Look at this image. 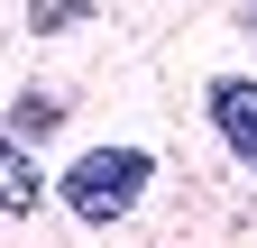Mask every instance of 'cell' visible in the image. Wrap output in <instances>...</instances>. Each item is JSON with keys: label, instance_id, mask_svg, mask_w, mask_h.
<instances>
[{"label": "cell", "instance_id": "cell-1", "mask_svg": "<svg viewBox=\"0 0 257 248\" xmlns=\"http://www.w3.org/2000/svg\"><path fill=\"white\" fill-rule=\"evenodd\" d=\"M156 184V157L147 147H83L74 166H64V211H74V221H92V230H110V221H128V211H138V193Z\"/></svg>", "mask_w": 257, "mask_h": 248}, {"label": "cell", "instance_id": "cell-4", "mask_svg": "<svg viewBox=\"0 0 257 248\" xmlns=\"http://www.w3.org/2000/svg\"><path fill=\"white\" fill-rule=\"evenodd\" d=\"M83 10H92V0H37V10H28V19H37V28H74Z\"/></svg>", "mask_w": 257, "mask_h": 248}, {"label": "cell", "instance_id": "cell-3", "mask_svg": "<svg viewBox=\"0 0 257 248\" xmlns=\"http://www.w3.org/2000/svg\"><path fill=\"white\" fill-rule=\"evenodd\" d=\"M37 193H46V175H37V157H28V147L0 129V211H10V221H28V211H37Z\"/></svg>", "mask_w": 257, "mask_h": 248}, {"label": "cell", "instance_id": "cell-2", "mask_svg": "<svg viewBox=\"0 0 257 248\" xmlns=\"http://www.w3.org/2000/svg\"><path fill=\"white\" fill-rule=\"evenodd\" d=\"M211 129L257 166V83H248V74H220V83H211Z\"/></svg>", "mask_w": 257, "mask_h": 248}, {"label": "cell", "instance_id": "cell-5", "mask_svg": "<svg viewBox=\"0 0 257 248\" xmlns=\"http://www.w3.org/2000/svg\"><path fill=\"white\" fill-rule=\"evenodd\" d=\"M248 28H257V0H248Z\"/></svg>", "mask_w": 257, "mask_h": 248}]
</instances>
